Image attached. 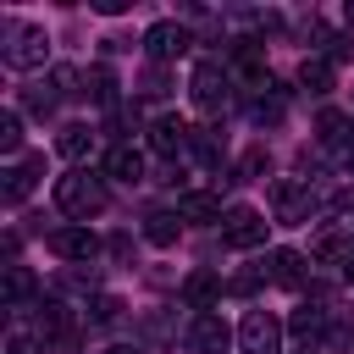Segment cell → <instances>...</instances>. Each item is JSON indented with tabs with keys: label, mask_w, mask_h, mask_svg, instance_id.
<instances>
[{
	"label": "cell",
	"mask_w": 354,
	"mask_h": 354,
	"mask_svg": "<svg viewBox=\"0 0 354 354\" xmlns=\"http://www.w3.org/2000/svg\"><path fill=\"white\" fill-rule=\"evenodd\" d=\"M44 50H50V33L39 22H17V17L0 22V61L6 66L33 72V66H44Z\"/></svg>",
	"instance_id": "cell-1"
},
{
	"label": "cell",
	"mask_w": 354,
	"mask_h": 354,
	"mask_svg": "<svg viewBox=\"0 0 354 354\" xmlns=\"http://www.w3.org/2000/svg\"><path fill=\"white\" fill-rule=\"evenodd\" d=\"M55 205H61V216H72V221L100 216V210L111 205L105 177H94V171H66V177H55Z\"/></svg>",
	"instance_id": "cell-2"
},
{
	"label": "cell",
	"mask_w": 354,
	"mask_h": 354,
	"mask_svg": "<svg viewBox=\"0 0 354 354\" xmlns=\"http://www.w3.org/2000/svg\"><path fill=\"white\" fill-rule=\"evenodd\" d=\"M266 232H271V221H266L254 205H232V210L221 216V243H227V249H260Z\"/></svg>",
	"instance_id": "cell-3"
},
{
	"label": "cell",
	"mask_w": 354,
	"mask_h": 354,
	"mask_svg": "<svg viewBox=\"0 0 354 354\" xmlns=\"http://www.w3.org/2000/svg\"><path fill=\"white\" fill-rule=\"evenodd\" d=\"M227 88H232V72H227L221 61H199L194 77H188V94H194L199 111H221V105H227Z\"/></svg>",
	"instance_id": "cell-4"
},
{
	"label": "cell",
	"mask_w": 354,
	"mask_h": 354,
	"mask_svg": "<svg viewBox=\"0 0 354 354\" xmlns=\"http://www.w3.org/2000/svg\"><path fill=\"white\" fill-rule=\"evenodd\" d=\"M44 243H50V254H55V260H72V266H88V260L100 254V238H94L83 221H72V227H50V238H44Z\"/></svg>",
	"instance_id": "cell-5"
},
{
	"label": "cell",
	"mask_w": 354,
	"mask_h": 354,
	"mask_svg": "<svg viewBox=\"0 0 354 354\" xmlns=\"http://www.w3.org/2000/svg\"><path fill=\"white\" fill-rule=\"evenodd\" d=\"M183 343H188L194 354H227V343H232V326H227V321H221L216 310H199V315L188 321Z\"/></svg>",
	"instance_id": "cell-6"
},
{
	"label": "cell",
	"mask_w": 354,
	"mask_h": 354,
	"mask_svg": "<svg viewBox=\"0 0 354 354\" xmlns=\"http://www.w3.org/2000/svg\"><path fill=\"white\" fill-rule=\"evenodd\" d=\"M238 343H243V354H277L282 348V321L271 310H249L243 326H238Z\"/></svg>",
	"instance_id": "cell-7"
},
{
	"label": "cell",
	"mask_w": 354,
	"mask_h": 354,
	"mask_svg": "<svg viewBox=\"0 0 354 354\" xmlns=\"http://www.w3.org/2000/svg\"><path fill=\"white\" fill-rule=\"evenodd\" d=\"M188 44H194V39H188L183 22H149V28H144V50H149V61H160V66L177 61Z\"/></svg>",
	"instance_id": "cell-8"
},
{
	"label": "cell",
	"mask_w": 354,
	"mask_h": 354,
	"mask_svg": "<svg viewBox=\"0 0 354 354\" xmlns=\"http://www.w3.org/2000/svg\"><path fill=\"white\" fill-rule=\"evenodd\" d=\"M0 177H6V188H0V194H6V205H22V199L33 194V183L44 177V155H22V160H11Z\"/></svg>",
	"instance_id": "cell-9"
},
{
	"label": "cell",
	"mask_w": 354,
	"mask_h": 354,
	"mask_svg": "<svg viewBox=\"0 0 354 354\" xmlns=\"http://www.w3.org/2000/svg\"><path fill=\"white\" fill-rule=\"evenodd\" d=\"M33 326H39V337H44V343H72V310H66L61 299H39Z\"/></svg>",
	"instance_id": "cell-10"
},
{
	"label": "cell",
	"mask_w": 354,
	"mask_h": 354,
	"mask_svg": "<svg viewBox=\"0 0 354 354\" xmlns=\"http://www.w3.org/2000/svg\"><path fill=\"white\" fill-rule=\"evenodd\" d=\"M260 271H266V282H277V288H299V282H304V254H299V249H271V254L260 260Z\"/></svg>",
	"instance_id": "cell-11"
},
{
	"label": "cell",
	"mask_w": 354,
	"mask_h": 354,
	"mask_svg": "<svg viewBox=\"0 0 354 354\" xmlns=\"http://www.w3.org/2000/svg\"><path fill=\"white\" fill-rule=\"evenodd\" d=\"M271 199H277V221H310L315 216V194H304L293 183H277Z\"/></svg>",
	"instance_id": "cell-12"
},
{
	"label": "cell",
	"mask_w": 354,
	"mask_h": 354,
	"mask_svg": "<svg viewBox=\"0 0 354 354\" xmlns=\"http://www.w3.org/2000/svg\"><path fill=\"white\" fill-rule=\"evenodd\" d=\"M216 299H221V277H216V271H188V277H183V304H188L194 315L210 310Z\"/></svg>",
	"instance_id": "cell-13"
},
{
	"label": "cell",
	"mask_w": 354,
	"mask_h": 354,
	"mask_svg": "<svg viewBox=\"0 0 354 354\" xmlns=\"http://www.w3.org/2000/svg\"><path fill=\"white\" fill-rule=\"evenodd\" d=\"M188 122L183 116H155V127H149V144L160 149V155H177V149H188Z\"/></svg>",
	"instance_id": "cell-14"
},
{
	"label": "cell",
	"mask_w": 354,
	"mask_h": 354,
	"mask_svg": "<svg viewBox=\"0 0 354 354\" xmlns=\"http://www.w3.org/2000/svg\"><path fill=\"white\" fill-rule=\"evenodd\" d=\"M177 216H183V221H221L227 210H221V194H205V188H188V194L177 199Z\"/></svg>",
	"instance_id": "cell-15"
},
{
	"label": "cell",
	"mask_w": 354,
	"mask_h": 354,
	"mask_svg": "<svg viewBox=\"0 0 354 354\" xmlns=\"http://www.w3.org/2000/svg\"><path fill=\"white\" fill-rule=\"evenodd\" d=\"M105 177L138 183V177H144V155H138L133 144H111V149H105Z\"/></svg>",
	"instance_id": "cell-16"
},
{
	"label": "cell",
	"mask_w": 354,
	"mask_h": 354,
	"mask_svg": "<svg viewBox=\"0 0 354 354\" xmlns=\"http://www.w3.org/2000/svg\"><path fill=\"white\" fill-rule=\"evenodd\" d=\"M33 293H39L33 271H28V266H6V282H0V299H6V310H22Z\"/></svg>",
	"instance_id": "cell-17"
},
{
	"label": "cell",
	"mask_w": 354,
	"mask_h": 354,
	"mask_svg": "<svg viewBox=\"0 0 354 354\" xmlns=\"http://www.w3.org/2000/svg\"><path fill=\"white\" fill-rule=\"evenodd\" d=\"M326 315H332L326 304H304V310H293V321H288V332H293V337H304V343L315 348V343L326 337Z\"/></svg>",
	"instance_id": "cell-18"
},
{
	"label": "cell",
	"mask_w": 354,
	"mask_h": 354,
	"mask_svg": "<svg viewBox=\"0 0 354 354\" xmlns=\"http://www.w3.org/2000/svg\"><path fill=\"white\" fill-rule=\"evenodd\" d=\"M315 138H321L326 149L354 144V116H348V111H321V116H315Z\"/></svg>",
	"instance_id": "cell-19"
},
{
	"label": "cell",
	"mask_w": 354,
	"mask_h": 354,
	"mask_svg": "<svg viewBox=\"0 0 354 354\" xmlns=\"http://www.w3.org/2000/svg\"><path fill=\"white\" fill-rule=\"evenodd\" d=\"M188 155L199 160V166H210V171H221V160H227V144L210 133V127H194L188 133Z\"/></svg>",
	"instance_id": "cell-20"
},
{
	"label": "cell",
	"mask_w": 354,
	"mask_h": 354,
	"mask_svg": "<svg viewBox=\"0 0 354 354\" xmlns=\"http://www.w3.org/2000/svg\"><path fill=\"white\" fill-rule=\"evenodd\" d=\"M144 238H149L155 249H171V243L183 238V216H177V210H155V216H144Z\"/></svg>",
	"instance_id": "cell-21"
},
{
	"label": "cell",
	"mask_w": 354,
	"mask_h": 354,
	"mask_svg": "<svg viewBox=\"0 0 354 354\" xmlns=\"http://www.w3.org/2000/svg\"><path fill=\"white\" fill-rule=\"evenodd\" d=\"M83 100L116 111V77H111V66H88V72H83Z\"/></svg>",
	"instance_id": "cell-22"
},
{
	"label": "cell",
	"mask_w": 354,
	"mask_h": 354,
	"mask_svg": "<svg viewBox=\"0 0 354 354\" xmlns=\"http://www.w3.org/2000/svg\"><path fill=\"white\" fill-rule=\"evenodd\" d=\"M299 88L304 94H326L332 88V61L326 55H304L299 61Z\"/></svg>",
	"instance_id": "cell-23"
},
{
	"label": "cell",
	"mask_w": 354,
	"mask_h": 354,
	"mask_svg": "<svg viewBox=\"0 0 354 354\" xmlns=\"http://www.w3.org/2000/svg\"><path fill=\"white\" fill-rule=\"evenodd\" d=\"M55 149H61V155H66V160H83V155H88V149H94V133H88V127H77V122H72V127H61V133H55Z\"/></svg>",
	"instance_id": "cell-24"
},
{
	"label": "cell",
	"mask_w": 354,
	"mask_h": 354,
	"mask_svg": "<svg viewBox=\"0 0 354 354\" xmlns=\"http://www.w3.org/2000/svg\"><path fill=\"white\" fill-rule=\"evenodd\" d=\"M0 149L6 155L22 149V111H0Z\"/></svg>",
	"instance_id": "cell-25"
},
{
	"label": "cell",
	"mask_w": 354,
	"mask_h": 354,
	"mask_svg": "<svg viewBox=\"0 0 354 354\" xmlns=\"http://www.w3.org/2000/svg\"><path fill=\"white\" fill-rule=\"evenodd\" d=\"M122 310H127V304H122L116 293H100V299L88 304V321H94V326H111V321H122Z\"/></svg>",
	"instance_id": "cell-26"
},
{
	"label": "cell",
	"mask_w": 354,
	"mask_h": 354,
	"mask_svg": "<svg viewBox=\"0 0 354 354\" xmlns=\"http://www.w3.org/2000/svg\"><path fill=\"white\" fill-rule=\"evenodd\" d=\"M249 116H254V122H260V127H271V122H282V100H277V94H266V88H260V94H254V105H249Z\"/></svg>",
	"instance_id": "cell-27"
},
{
	"label": "cell",
	"mask_w": 354,
	"mask_h": 354,
	"mask_svg": "<svg viewBox=\"0 0 354 354\" xmlns=\"http://www.w3.org/2000/svg\"><path fill=\"white\" fill-rule=\"evenodd\" d=\"M260 171H271V155L266 149H243L238 155V183H254Z\"/></svg>",
	"instance_id": "cell-28"
},
{
	"label": "cell",
	"mask_w": 354,
	"mask_h": 354,
	"mask_svg": "<svg viewBox=\"0 0 354 354\" xmlns=\"http://www.w3.org/2000/svg\"><path fill=\"white\" fill-rule=\"evenodd\" d=\"M138 94H149V100H160V94H166V66H160V61H149V66H144Z\"/></svg>",
	"instance_id": "cell-29"
},
{
	"label": "cell",
	"mask_w": 354,
	"mask_h": 354,
	"mask_svg": "<svg viewBox=\"0 0 354 354\" xmlns=\"http://www.w3.org/2000/svg\"><path fill=\"white\" fill-rule=\"evenodd\" d=\"M348 254H354V249H348L337 232H321V238H315V260H348Z\"/></svg>",
	"instance_id": "cell-30"
},
{
	"label": "cell",
	"mask_w": 354,
	"mask_h": 354,
	"mask_svg": "<svg viewBox=\"0 0 354 354\" xmlns=\"http://www.w3.org/2000/svg\"><path fill=\"white\" fill-rule=\"evenodd\" d=\"M111 127H116V144H127V138L138 133V111H127V105H116V111H111Z\"/></svg>",
	"instance_id": "cell-31"
},
{
	"label": "cell",
	"mask_w": 354,
	"mask_h": 354,
	"mask_svg": "<svg viewBox=\"0 0 354 354\" xmlns=\"http://www.w3.org/2000/svg\"><path fill=\"white\" fill-rule=\"evenodd\" d=\"M326 61H332V66L354 61V33H332V50H326Z\"/></svg>",
	"instance_id": "cell-32"
},
{
	"label": "cell",
	"mask_w": 354,
	"mask_h": 354,
	"mask_svg": "<svg viewBox=\"0 0 354 354\" xmlns=\"http://www.w3.org/2000/svg\"><path fill=\"white\" fill-rule=\"evenodd\" d=\"M260 282H266V271H260V266H254V271H238V277H232V282H227V293H254V288H260Z\"/></svg>",
	"instance_id": "cell-33"
},
{
	"label": "cell",
	"mask_w": 354,
	"mask_h": 354,
	"mask_svg": "<svg viewBox=\"0 0 354 354\" xmlns=\"http://www.w3.org/2000/svg\"><path fill=\"white\" fill-rule=\"evenodd\" d=\"M6 354H44V343H39V337H22V332H11V337H6Z\"/></svg>",
	"instance_id": "cell-34"
},
{
	"label": "cell",
	"mask_w": 354,
	"mask_h": 354,
	"mask_svg": "<svg viewBox=\"0 0 354 354\" xmlns=\"http://www.w3.org/2000/svg\"><path fill=\"white\" fill-rule=\"evenodd\" d=\"M88 6H94L100 17H122V11H127V0H88Z\"/></svg>",
	"instance_id": "cell-35"
},
{
	"label": "cell",
	"mask_w": 354,
	"mask_h": 354,
	"mask_svg": "<svg viewBox=\"0 0 354 354\" xmlns=\"http://www.w3.org/2000/svg\"><path fill=\"white\" fill-rule=\"evenodd\" d=\"M111 254H116V260H127V254H133V238H127V232H116V238H111Z\"/></svg>",
	"instance_id": "cell-36"
},
{
	"label": "cell",
	"mask_w": 354,
	"mask_h": 354,
	"mask_svg": "<svg viewBox=\"0 0 354 354\" xmlns=\"http://www.w3.org/2000/svg\"><path fill=\"white\" fill-rule=\"evenodd\" d=\"M337 210H354V188H343V194H337Z\"/></svg>",
	"instance_id": "cell-37"
},
{
	"label": "cell",
	"mask_w": 354,
	"mask_h": 354,
	"mask_svg": "<svg viewBox=\"0 0 354 354\" xmlns=\"http://www.w3.org/2000/svg\"><path fill=\"white\" fill-rule=\"evenodd\" d=\"M105 354H138V348H127V343H111V348H105Z\"/></svg>",
	"instance_id": "cell-38"
},
{
	"label": "cell",
	"mask_w": 354,
	"mask_h": 354,
	"mask_svg": "<svg viewBox=\"0 0 354 354\" xmlns=\"http://www.w3.org/2000/svg\"><path fill=\"white\" fill-rule=\"evenodd\" d=\"M343 22H348V33H354V0H348V6H343Z\"/></svg>",
	"instance_id": "cell-39"
},
{
	"label": "cell",
	"mask_w": 354,
	"mask_h": 354,
	"mask_svg": "<svg viewBox=\"0 0 354 354\" xmlns=\"http://www.w3.org/2000/svg\"><path fill=\"white\" fill-rule=\"evenodd\" d=\"M343 277H348V282H354V254H348V260H343Z\"/></svg>",
	"instance_id": "cell-40"
},
{
	"label": "cell",
	"mask_w": 354,
	"mask_h": 354,
	"mask_svg": "<svg viewBox=\"0 0 354 354\" xmlns=\"http://www.w3.org/2000/svg\"><path fill=\"white\" fill-rule=\"evenodd\" d=\"M348 171H354V144H348Z\"/></svg>",
	"instance_id": "cell-41"
},
{
	"label": "cell",
	"mask_w": 354,
	"mask_h": 354,
	"mask_svg": "<svg viewBox=\"0 0 354 354\" xmlns=\"http://www.w3.org/2000/svg\"><path fill=\"white\" fill-rule=\"evenodd\" d=\"M310 354H321V348H310Z\"/></svg>",
	"instance_id": "cell-42"
}]
</instances>
